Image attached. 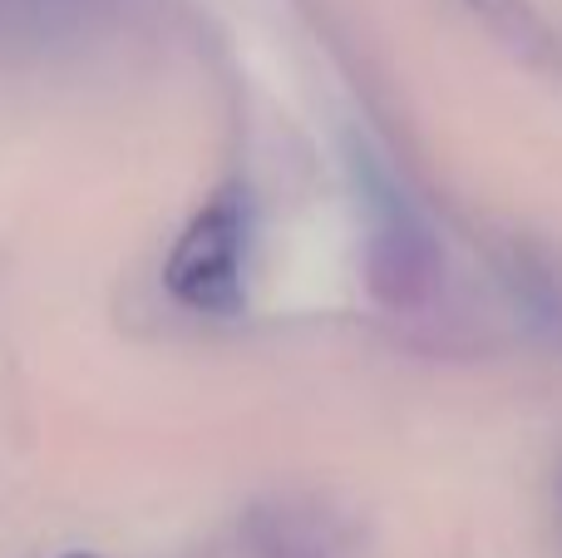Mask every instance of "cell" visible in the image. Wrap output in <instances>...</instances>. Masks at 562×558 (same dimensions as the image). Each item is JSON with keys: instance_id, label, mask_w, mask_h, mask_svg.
Instances as JSON below:
<instances>
[{"instance_id": "3", "label": "cell", "mask_w": 562, "mask_h": 558, "mask_svg": "<svg viewBox=\"0 0 562 558\" xmlns=\"http://www.w3.org/2000/svg\"><path fill=\"white\" fill-rule=\"evenodd\" d=\"M243 544L252 558H370L366 520L321 490H272L252 500Z\"/></svg>"}, {"instance_id": "1", "label": "cell", "mask_w": 562, "mask_h": 558, "mask_svg": "<svg viewBox=\"0 0 562 558\" xmlns=\"http://www.w3.org/2000/svg\"><path fill=\"white\" fill-rule=\"evenodd\" d=\"M356 183L366 213V292L395 316L425 312L445 282V243L380 158L356 154Z\"/></svg>"}, {"instance_id": "6", "label": "cell", "mask_w": 562, "mask_h": 558, "mask_svg": "<svg viewBox=\"0 0 562 558\" xmlns=\"http://www.w3.org/2000/svg\"><path fill=\"white\" fill-rule=\"evenodd\" d=\"M65 558H99V554H65Z\"/></svg>"}, {"instance_id": "5", "label": "cell", "mask_w": 562, "mask_h": 558, "mask_svg": "<svg viewBox=\"0 0 562 558\" xmlns=\"http://www.w3.org/2000/svg\"><path fill=\"white\" fill-rule=\"evenodd\" d=\"M469 10H474L479 20H484L488 30H494L504 45L524 49V55H538V49H553V40H548L543 20H538V10L528 5V0H464Z\"/></svg>"}, {"instance_id": "2", "label": "cell", "mask_w": 562, "mask_h": 558, "mask_svg": "<svg viewBox=\"0 0 562 558\" xmlns=\"http://www.w3.org/2000/svg\"><path fill=\"white\" fill-rule=\"evenodd\" d=\"M252 272V203L243 183H223L178 233L164 263V287L198 316H237Z\"/></svg>"}, {"instance_id": "4", "label": "cell", "mask_w": 562, "mask_h": 558, "mask_svg": "<svg viewBox=\"0 0 562 558\" xmlns=\"http://www.w3.org/2000/svg\"><path fill=\"white\" fill-rule=\"evenodd\" d=\"M514 292L528 302L533 322L562 342V272L553 267V257L538 247H514Z\"/></svg>"}]
</instances>
